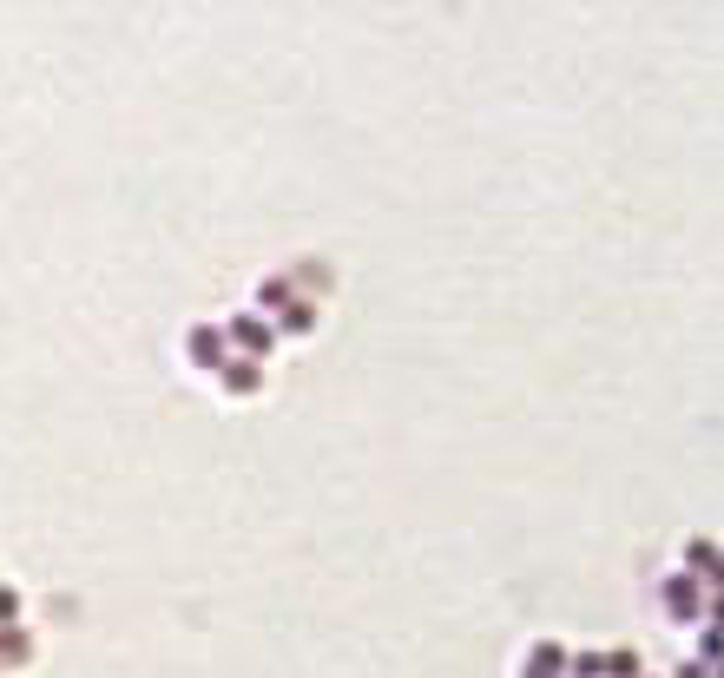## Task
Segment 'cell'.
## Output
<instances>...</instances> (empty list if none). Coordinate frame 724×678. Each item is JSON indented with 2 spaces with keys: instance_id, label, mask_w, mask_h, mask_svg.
Segmentation results:
<instances>
[{
  "instance_id": "6",
  "label": "cell",
  "mask_w": 724,
  "mask_h": 678,
  "mask_svg": "<svg viewBox=\"0 0 724 678\" xmlns=\"http://www.w3.org/2000/svg\"><path fill=\"white\" fill-rule=\"evenodd\" d=\"M277 323H284L290 336H310V330H316V303H310V297H290L284 310H277Z\"/></svg>"
},
{
  "instance_id": "4",
  "label": "cell",
  "mask_w": 724,
  "mask_h": 678,
  "mask_svg": "<svg viewBox=\"0 0 724 678\" xmlns=\"http://www.w3.org/2000/svg\"><path fill=\"white\" fill-rule=\"evenodd\" d=\"M218 382H224V395H257V389H264V369H257V363H231V356H224Z\"/></svg>"
},
{
  "instance_id": "5",
  "label": "cell",
  "mask_w": 724,
  "mask_h": 678,
  "mask_svg": "<svg viewBox=\"0 0 724 678\" xmlns=\"http://www.w3.org/2000/svg\"><path fill=\"white\" fill-rule=\"evenodd\" d=\"M224 343H244V349H251V356H270V330H264V323H257V316H237L231 330H224Z\"/></svg>"
},
{
  "instance_id": "7",
  "label": "cell",
  "mask_w": 724,
  "mask_h": 678,
  "mask_svg": "<svg viewBox=\"0 0 724 678\" xmlns=\"http://www.w3.org/2000/svg\"><path fill=\"white\" fill-rule=\"evenodd\" d=\"M0 659H27V632H0Z\"/></svg>"
},
{
  "instance_id": "1",
  "label": "cell",
  "mask_w": 724,
  "mask_h": 678,
  "mask_svg": "<svg viewBox=\"0 0 724 678\" xmlns=\"http://www.w3.org/2000/svg\"><path fill=\"white\" fill-rule=\"evenodd\" d=\"M520 678H567V652L553 646V639H540V646L520 659Z\"/></svg>"
},
{
  "instance_id": "8",
  "label": "cell",
  "mask_w": 724,
  "mask_h": 678,
  "mask_svg": "<svg viewBox=\"0 0 724 678\" xmlns=\"http://www.w3.org/2000/svg\"><path fill=\"white\" fill-rule=\"evenodd\" d=\"M573 678H599V652H580V659H567Z\"/></svg>"
},
{
  "instance_id": "10",
  "label": "cell",
  "mask_w": 724,
  "mask_h": 678,
  "mask_svg": "<svg viewBox=\"0 0 724 678\" xmlns=\"http://www.w3.org/2000/svg\"><path fill=\"white\" fill-rule=\"evenodd\" d=\"M678 678H711V665H698V659H692V665H685V672H678Z\"/></svg>"
},
{
  "instance_id": "9",
  "label": "cell",
  "mask_w": 724,
  "mask_h": 678,
  "mask_svg": "<svg viewBox=\"0 0 724 678\" xmlns=\"http://www.w3.org/2000/svg\"><path fill=\"white\" fill-rule=\"evenodd\" d=\"M20 619V593H7V586H0V626H14Z\"/></svg>"
},
{
  "instance_id": "2",
  "label": "cell",
  "mask_w": 724,
  "mask_h": 678,
  "mask_svg": "<svg viewBox=\"0 0 724 678\" xmlns=\"http://www.w3.org/2000/svg\"><path fill=\"white\" fill-rule=\"evenodd\" d=\"M185 349H191L198 369H224V330H211V323H198V330L185 336Z\"/></svg>"
},
{
  "instance_id": "3",
  "label": "cell",
  "mask_w": 724,
  "mask_h": 678,
  "mask_svg": "<svg viewBox=\"0 0 724 678\" xmlns=\"http://www.w3.org/2000/svg\"><path fill=\"white\" fill-rule=\"evenodd\" d=\"M659 600H665V613H672V619H698V580H692V573H678V580H665Z\"/></svg>"
}]
</instances>
